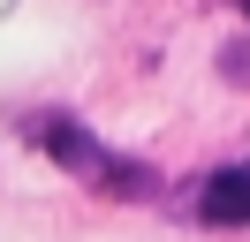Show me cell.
I'll return each mask as SVG.
<instances>
[{"mask_svg": "<svg viewBox=\"0 0 250 242\" xmlns=\"http://www.w3.org/2000/svg\"><path fill=\"white\" fill-rule=\"evenodd\" d=\"M235 8H250V0H235Z\"/></svg>", "mask_w": 250, "mask_h": 242, "instance_id": "obj_2", "label": "cell"}, {"mask_svg": "<svg viewBox=\"0 0 250 242\" xmlns=\"http://www.w3.org/2000/svg\"><path fill=\"white\" fill-rule=\"evenodd\" d=\"M197 220L205 227H250V159L220 166V174H205L197 189Z\"/></svg>", "mask_w": 250, "mask_h": 242, "instance_id": "obj_1", "label": "cell"}]
</instances>
